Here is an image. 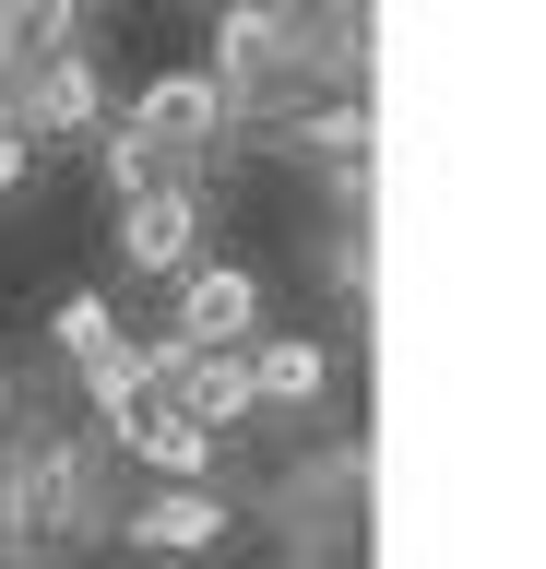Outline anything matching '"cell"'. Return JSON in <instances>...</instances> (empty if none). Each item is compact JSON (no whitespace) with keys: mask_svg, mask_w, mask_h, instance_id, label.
I'll return each mask as SVG.
<instances>
[{"mask_svg":"<svg viewBox=\"0 0 546 569\" xmlns=\"http://www.w3.org/2000/svg\"><path fill=\"white\" fill-rule=\"evenodd\" d=\"M250 403L261 416H321L332 403V356L309 332H250Z\"/></svg>","mask_w":546,"mask_h":569,"instance_id":"52a82bcc","label":"cell"},{"mask_svg":"<svg viewBox=\"0 0 546 569\" xmlns=\"http://www.w3.org/2000/svg\"><path fill=\"white\" fill-rule=\"evenodd\" d=\"M167 403H179V416H190V427H202V439L226 451V439H238V427L261 416V403H250V356H179Z\"/></svg>","mask_w":546,"mask_h":569,"instance_id":"ba28073f","label":"cell"},{"mask_svg":"<svg viewBox=\"0 0 546 569\" xmlns=\"http://www.w3.org/2000/svg\"><path fill=\"white\" fill-rule=\"evenodd\" d=\"M96 178H108V202H155V190H202V178L167 154L155 131H131V119H108L96 131Z\"/></svg>","mask_w":546,"mask_h":569,"instance_id":"9c48e42d","label":"cell"},{"mask_svg":"<svg viewBox=\"0 0 546 569\" xmlns=\"http://www.w3.org/2000/svg\"><path fill=\"white\" fill-rule=\"evenodd\" d=\"M261 332V273L250 261H190L179 297H167V345L179 356H250Z\"/></svg>","mask_w":546,"mask_h":569,"instance_id":"277c9868","label":"cell"},{"mask_svg":"<svg viewBox=\"0 0 546 569\" xmlns=\"http://www.w3.org/2000/svg\"><path fill=\"white\" fill-rule=\"evenodd\" d=\"M12 131L37 142V154L108 131V71H96V48H48L37 71H12Z\"/></svg>","mask_w":546,"mask_h":569,"instance_id":"3957f363","label":"cell"},{"mask_svg":"<svg viewBox=\"0 0 546 569\" xmlns=\"http://www.w3.org/2000/svg\"><path fill=\"white\" fill-rule=\"evenodd\" d=\"M48 345L72 356V368H108L131 332H119V309H108V297H60V309H48Z\"/></svg>","mask_w":546,"mask_h":569,"instance_id":"8fae6325","label":"cell"},{"mask_svg":"<svg viewBox=\"0 0 546 569\" xmlns=\"http://www.w3.org/2000/svg\"><path fill=\"white\" fill-rule=\"evenodd\" d=\"M119 119H131V131H155V142H167V154L190 167V178H215L226 154H238V107L215 96V71H202V60H167V71L143 83V96L119 107Z\"/></svg>","mask_w":546,"mask_h":569,"instance_id":"7a4b0ae2","label":"cell"},{"mask_svg":"<svg viewBox=\"0 0 546 569\" xmlns=\"http://www.w3.org/2000/svg\"><path fill=\"white\" fill-rule=\"evenodd\" d=\"M108 533V439L72 427H0V558H72Z\"/></svg>","mask_w":546,"mask_h":569,"instance_id":"6da1fadb","label":"cell"},{"mask_svg":"<svg viewBox=\"0 0 546 569\" xmlns=\"http://www.w3.org/2000/svg\"><path fill=\"white\" fill-rule=\"evenodd\" d=\"M226 533H238V498L226 487H167V498H143V510H119V546H131V558H202Z\"/></svg>","mask_w":546,"mask_h":569,"instance_id":"8992f818","label":"cell"},{"mask_svg":"<svg viewBox=\"0 0 546 569\" xmlns=\"http://www.w3.org/2000/svg\"><path fill=\"white\" fill-rule=\"evenodd\" d=\"M108 451H131V462H155V475H179V487H202V475H215V439H202V427H190L179 403H155V416L131 427V439H108Z\"/></svg>","mask_w":546,"mask_h":569,"instance_id":"30bf717a","label":"cell"},{"mask_svg":"<svg viewBox=\"0 0 546 569\" xmlns=\"http://www.w3.org/2000/svg\"><path fill=\"white\" fill-rule=\"evenodd\" d=\"M24 178H37V142H24V131H12V119H0V202H12Z\"/></svg>","mask_w":546,"mask_h":569,"instance_id":"7c38bea8","label":"cell"},{"mask_svg":"<svg viewBox=\"0 0 546 569\" xmlns=\"http://www.w3.org/2000/svg\"><path fill=\"white\" fill-rule=\"evenodd\" d=\"M202 226H215V202H202V190H155V202H108L119 273H143V284H179L190 261H202Z\"/></svg>","mask_w":546,"mask_h":569,"instance_id":"5b68a950","label":"cell"}]
</instances>
